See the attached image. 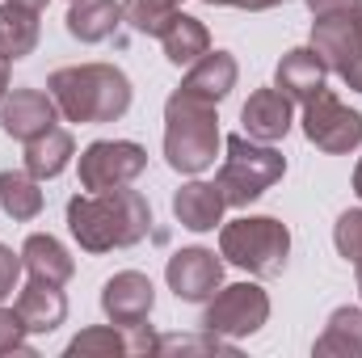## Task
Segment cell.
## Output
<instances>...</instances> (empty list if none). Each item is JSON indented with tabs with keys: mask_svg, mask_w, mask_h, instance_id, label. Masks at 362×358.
<instances>
[{
	"mask_svg": "<svg viewBox=\"0 0 362 358\" xmlns=\"http://www.w3.org/2000/svg\"><path fill=\"white\" fill-rule=\"evenodd\" d=\"M291 97L282 89H257L249 93V101H245V110H240V127H245V135L249 139H262V144H278V139H286V131H291Z\"/></svg>",
	"mask_w": 362,
	"mask_h": 358,
	"instance_id": "obj_14",
	"label": "cell"
},
{
	"mask_svg": "<svg viewBox=\"0 0 362 358\" xmlns=\"http://www.w3.org/2000/svg\"><path fill=\"white\" fill-rule=\"evenodd\" d=\"M236 81H240V64H236V55H232V51H206L202 59L189 64L181 89L194 93V97H206V101L219 105L228 93L236 89Z\"/></svg>",
	"mask_w": 362,
	"mask_h": 358,
	"instance_id": "obj_17",
	"label": "cell"
},
{
	"mask_svg": "<svg viewBox=\"0 0 362 358\" xmlns=\"http://www.w3.org/2000/svg\"><path fill=\"white\" fill-rule=\"evenodd\" d=\"M68 34L76 42H105L118 25H122V4L118 0H72L68 8Z\"/></svg>",
	"mask_w": 362,
	"mask_h": 358,
	"instance_id": "obj_21",
	"label": "cell"
},
{
	"mask_svg": "<svg viewBox=\"0 0 362 358\" xmlns=\"http://www.w3.org/2000/svg\"><path fill=\"white\" fill-rule=\"evenodd\" d=\"M38 17H42V13L4 0V4H0V55H8V59L34 55L38 34H42V21H38Z\"/></svg>",
	"mask_w": 362,
	"mask_h": 358,
	"instance_id": "obj_23",
	"label": "cell"
},
{
	"mask_svg": "<svg viewBox=\"0 0 362 358\" xmlns=\"http://www.w3.org/2000/svg\"><path fill=\"white\" fill-rule=\"evenodd\" d=\"M223 211H228V198L215 181H185L173 194V215L189 232H215L223 224Z\"/></svg>",
	"mask_w": 362,
	"mask_h": 358,
	"instance_id": "obj_15",
	"label": "cell"
},
{
	"mask_svg": "<svg viewBox=\"0 0 362 358\" xmlns=\"http://www.w3.org/2000/svg\"><path fill=\"white\" fill-rule=\"evenodd\" d=\"M316 354H337V358H362V308L354 304H346V308H337L333 316H329V325H325V333L316 337V346H312Z\"/></svg>",
	"mask_w": 362,
	"mask_h": 358,
	"instance_id": "obj_24",
	"label": "cell"
},
{
	"mask_svg": "<svg viewBox=\"0 0 362 358\" xmlns=\"http://www.w3.org/2000/svg\"><path fill=\"white\" fill-rule=\"evenodd\" d=\"M266 321H270V295L257 282H232V287H219L206 299L202 333L240 342V337H253Z\"/></svg>",
	"mask_w": 362,
	"mask_h": 358,
	"instance_id": "obj_6",
	"label": "cell"
},
{
	"mask_svg": "<svg viewBox=\"0 0 362 358\" xmlns=\"http://www.w3.org/2000/svg\"><path fill=\"white\" fill-rule=\"evenodd\" d=\"M21 270H25V262H21V253H13L8 245H0V304L17 291V278H21Z\"/></svg>",
	"mask_w": 362,
	"mask_h": 358,
	"instance_id": "obj_30",
	"label": "cell"
},
{
	"mask_svg": "<svg viewBox=\"0 0 362 358\" xmlns=\"http://www.w3.org/2000/svg\"><path fill=\"white\" fill-rule=\"evenodd\" d=\"M181 13L177 0H122V21L135 30V34H148V38H160L165 25Z\"/></svg>",
	"mask_w": 362,
	"mask_h": 358,
	"instance_id": "obj_26",
	"label": "cell"
},
{
	"mask_svg": "<svg viewBox=\"0 0 362 358\" xmlns=\"http://www.w3.org/2000/svg\"><path fill=\"white\" fill-rule=\"evenodd\" d=\"M325 81H329V68H325V59L316 55L312 42L286 51V55L278 59V68H274V89H282L291 101L316 97V93L325 89Z\"/></svg>",
	"mask_w": 362,
	"mask_h": 358,
	"instance_id": "obj_16",
	"label": "cell"
},
{
	"mask_svg": "<svg viewBox=\"0 0 362 358\" xmlns=\"http://www.w3.org/2000/svg\"><path fill=\"white\" fill-rule=\"evenodd\" d=\"M354 194L362 198V156H358V165H354Z\"/></svg>",
	"mask_w": 362,
	"mask_h": 358,
	"instance_id": "obj_35",
	"label": "cell"
},
{
	"mask_svg": "<svg viewBox=\"0 0 362 358\" xmlns=\"http://www.w3.org/2000/svg\"><path fill=\"white\" fill-rule=\"evenodd\" d=\"M47 93L68 122H118L131 110V81L114 64H72L55 68Z\"/></svg>",
	"mask_w": 362,
	"mask_h": 358,
	"instance_id": "obj_2",
	"label": "cell"
},
{
	"mask_svg": "<svg viewBox=\"0 0 362 358\" xmlns=\"http://www.w3.org/2000/svg\"><path fill=\"white\" fill-rule=\"evenodd\" d=\"M358 295H362V266H358Z\"/></svg>",
	"mask_w": 362,
	"mask_h": 358,
	"instance_id": "obj_37",
	"label": "cell"
},
{
	"mask_svg": "<svg viewBox=\"0 0 362 358\" xmlns=\"http://www.w3.org/2000/svg\"><path fill=\"white\" fill-rule=\"evenodd\" d=\"M72 156H76V139H72L64 127H51V131L34 135V139L25 144V152H21L25 173H30V178H38V181L59 178V173L72 165Z\"/></svg>",
	"mask_w": 362,
	"mask_h": 358,
	"instance_id": "obj_19",
	"label": "cell"
},
{
	"mask_svg": "<svg viewBox=\"0 0 362 358\" xmlns=\"http://www.w3.org/2000/svg\"><path fill=\"white\" fill-rule=\"evenodd\" d=\"M223 135H219V110L206 97L194 93H169L165 101V161L185 178H198L215 165Z\"/></svg>",
	"mask_w": 362,
	"mask_h": 358,
	"instance_id": "obj_3",
	"label": "cell"
},
{
	"mask_svg": "<svg viewBox=\"0 0 362 358\" xmlns=\"http://www.w3.org/2000/svg\"><path fill=\"white\" fill-rule=\"evenodd\" d=\"M312 8V17H337V13H354L358 0H303Z\"/></svg>",
	"mask_w": 362,
	"mask_h": 358,
	"instance_id": "obj_31",
	"label": "cell"
},
{
	"mask_svg": "<svg viewBox=\"0 0 362 358\" xmlns=\"http://www.w3.org/2000/svg\"><path fill=\"white\" fill-rule=\"evenodd\" d=\"M202 4H232V8H245V13H266L282 0H202Z\"/></svg>",
	"mask_w": 362,
	"mask_h": 358,
	"instance_id": "obj_32",
	"label": "cell"
},
{
	"mask_svg": "<svg viewBox=\"0 0 362 358\" xmlns=\"http://www.w3.org/2000/svg\"><path fill=\"white\" fill-rule=\"evenodd\" d=\"M156 354H232V342L228 337H160L156 342Z\"/></svg>",
	"mask_w": 362,
	"mask_h": 358,
	"instance_id": "obj_28",
	"label": "cell"
},
{
	"mask_svg": "<svg viewBox=\"0 0 362 358\" xmlns=\"http://www.w3.org/2000/svg\"><path fill=\"white\" fill-rule=\"evenodd\" d=\"M8 76H13V59L0 55V101H4V93H8Z\"/></svg>",
	"mask_w": 362,
	"mask_h": 358,
	"instance_id": "obj_33",
	"label": "cell"
},
{
	"mask_svg": "<svg viewBox=\"0 0 362 358\" xmlns=\"http://www.w3.org/2000/svg\"><path fill=\"white\" fill-rule=\"evenodd\" d=\"M148 169V152L135 139H93L81 152V190H118Z\"/></svg>",
	"mask_w": 362,
	"mask_h": 358,
	"instance_id": "obj_8",
	"label": "cell"
},
{
	"mask_svg": "<svg viewBox=\"0 0 362 358\" xmlns=\"http://www.w3.org/2000/svg\"><path fill=\"white\" fill-rule=\"evenodd\" d=\"M165 278H169V291L181 304H206L223 287V258H215L202 245H189V249H177L169 258Z\"/></svg>",
	"mask_w": 362,
	"mask_h": 358,
	"instance_id": "obj_10",
	"label": "cell"
},
{
	"mask_svg": "<svg viewBox=\"0 0 362 358\" xmlns=\"http://www.w3.org/2000/svg\"><path fill=\"white\" fill-rule=\"evenodd\" d=\"M55 122H59V105H55L51 93L42 89H8L4 101H0V131L8 139L30 144L34 135L51 131Z\"/></svg>",
	"mask_w": 362,
	"mask_h": 358,
	"instance_id": "obj_13",
	"label": "cell"
},
{
	"mask_svg": "<svg viewBox=\"0 0 362 358\" xmlns=\"http://www.w3.org/2000/svg\"><path fill=\"white\" fill-rule=\"evenodd\" d=\"M160 47H165V59H169L173 68H189L194 59H202V55L211 51V30H206L198 17L177 13V17L165 25Z\"/></svg>",
	"mask_w": 362,
	"mask_h": 358,
	"instance_id": "obj_22",
	"label": "cell"
},
{
	"mask_svg": "<svg viewBox=\"0 0 362 358\" xmlns=\"http://www.w3.org/2000/svg\"><path fill=\"white\" fill-rule=\"evenodd\" d=\"M13 4H21V8H34V13H42L51 0H13Z\"/></svg>",
	"mask_w": 362,
	"mask_h": 358,
	"instance_id": "obj_34",
	"label": "cell"
},
{
	"mask_svg": "<svg viewBox=\"0 0 362 358\" xmlns=\"http://www.w3.org/2000/svg\"><path fill=\"white\" fill-rule=\"evenodd\" d=\"M0 207L8 219L17 224H30L42 215V190H38V178H30L25 169H4L0 173Z\"/></svg>",
	"mask_w": 362,
	"mask_h": 358,
	"instance_id": "obj_25",
	"label": "cell"
},
{
	"mask_svg": "<svg viewBox=\"0 0 362 358\" xmlns=\"http://www.w3.org/2000/svg\"><path fill=\"white\" fill-rule=\"evenodd\" d=\"M156 333L148 329V321L144 325H131V329H122V325H93L85 333H76L72 342H68V358H131V354H156Z\"/></svg>",
	"mask_w": 362,
	"mask_h": 358,
	"instance_id": "obj_11",
	"label": "cell"
},
{
	"mask_svg": "<svg viewBox=\"0 0 362 358\" xmlns=\"http://www.w3.org/2000/svg\"><path fill=\"white\" fill-rule=\"evenodd\" d=\"M152 308H156V287H152L148 274L118 270L114 278H105V287H101V312H105L110 325H122V329L144 325L152 316Z\"/></svg>",
	"mask_w": 362,
	"mask_h": 358,
	"instance_id": "obj_12",
	"label": "cell"
},
{
	"mask_svg": "<svg viewBox=\"0 0 362 358\" xmlns=\"http://www.w3.org/2000/svg\"><path fill=\"white\" fill-rule=\"evenodd\" d=\"M68 232L85 253H110L131 249L152 232V207L139 190H97V194H72L68 198Z\"/></svg>",
	"mask_w": 362,
	"mask_h": 358,
	"instance_id": "obj_1",
	"label": "cell"
},
{
	"mask_svg": "<svg viewBox=\"0 0 362 358\" xmlns=\"http://www.w3.org/2000/svg\"><path fill=\"white\" fill-rule=\"evenodd\" d=\"M21 262H25V270H30V278L55 282V287H64V282L76 274L72 253H68L51 232H34V236H25V245H21Z\"/></svg>",
	"mask_w": 362,
	"mask_h": 358,
	"instance_id": "obj_20",
	"label": "cell"
},
{
	"mask_svg": "<svg viewBox=\"0 0 362 358\" xmlns=\"http://www.w3.org/2000/svg\"><path fill=\"white\" fill-rule=\"evenodd\" d=\"M30 329L21 321L17 308H0V354H34V346L25 342Z\"/></svg>",
	"mask_w": 362,
	"mask_h": 358,
	"instance_id": "obj_29",
	"label": "cell"
},
{
	"mask_svg": "<svg viewBox=\"0 0 362 358\" xmlns=\"http://www.w3.org/2000/svg\"><path fill=\"white\" fill-rule=\"evenodd\" d=\"M219 258L249 270L253 278H274L291 258V228L274 215H240L219 224Z\"/></svg>",
	"mask_w": 362,
	"mask_h": 358,
	"instance_id": "obj_4",
	"label": "cell"
},
{
	"mask_svg": "<svg viewBox=\"0 0 362 358\" xmlns=\"http://www.w3.org/2000/svg\"><path fill=\"white\" fill-rule=\"evenodd\" d=\"M17 312H21V321H25L30 333H55L68 321V295L55 282L30 278L21 287V295H17Z\"/></svg>",
	"mask_w": 362,
	"mask_h": 358,
	"instance_id": "obj_18",
	"label": "cell"
},
{
	"mask_svg": "<svg viewBox=\"0 0 362 358\" xmlns=\"http://www.w3.org/2000/svg\"><path fill=\"white\" fill-rule=\"evenodd\" d=\"M312 47L325 59V68L346 81V89L362 93V30L354 13L316 17L312 21Z\"/></svg>",
	"mask_w": 362,
	"mask_h": 358,
	"instance_id": "obj_9",
	"label": "cell"
},
{
	"mask_svg": "<svg viewBox=\"0 0 362 358\" xmlns=\"http://www.w3.org/2000/svg\"><path fill=\"white\" fill-rule=\"evenodd\" d=\"M333 245H337V253H341L354 270L362 266V207L337 215V224H333Z\"/></svg>",
	"mask_w": 362,
	"mask_h": 358,
	"instance_id": "obj_27",
	"label": "cell"
},
{
	"mask_svg": "<svg viewBox=\"0 0 362 358\" xmlns=\"http://www.w3.org/2000/svg\"><path fill=\"white\" fill-rule=\"evenodd\" d=\"M354 21H358V30H362V0L354 4Z\"/></svg>",
	"mask_w": 362,
	"mask_h": 358,
	"instance_id": "obj_36",
	"label": "cell"
},
{
	"mask_svg": "<svg viewBox=\"0 0 362 358\" xmlns=\"http://www.w3.org/2000/svg\"><path fill=\"white\" fill-rule=\"evenodd\" d=\"M303 135L329 152V156H346L362 148V114L350 110L333 89H320L316 97L303 101Z\"/></svg>",
	"mask_w": 362,
	"mask_h": 358,
	"instance_id": "obj_7",
	"label": "cell"
},
{
	"mask_svg": "<svg viewBox=\"0 0 362 358\" xmlns=\"http://www.w3.org/2000/svg\"><path fill=\"white\" fill-rule=\"evenodd\" d=\"M177 4H181V0H177Z\"/></svg>",
	"mask_w": 362,
	"mask_h": 358,
	"instance_id": "obj_38",
	"label": "cell"
},
{
	"mask_svg": "<svg viewBox=\"0 0 362 358\" xmlns=\"http://www.w3.org/2000/svg\"><path fill=\"white\" fill-rule=\"evenodd\" d=\"M228 156L215 173V185L223 190L228 207H249L257 202L266 190H274L282 173H286V156L274 148V144H262V139H249L245 131L240 135H228L223 139Z\"/></svg>",
	"mask_w": 362,
	"mask_h": 358,
	"instance_id": "obj_5",
	"label": "cell"
}]
</instances>
